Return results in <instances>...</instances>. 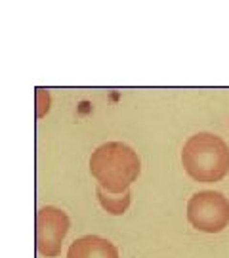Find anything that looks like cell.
<instances>
[{
  "label": "cell",
  "instance_id": "cell-5",
  "mask_svg": "<svg viewBox=\"0 0 229 258\" xmlns=\"http://www.w3.org/2000/svg\"><path fill=\"white\" fill-rule=\"evenodd\" d=\"M67 258H119V250L109 239L100 235H84L71 243Z\"/></svg>",
  "mask_w": 229,
  "mask_h": 258
},
{
  "label": "cell",
  "instance_id": "cell-2",
  "mask_svg": "<svg viewBox=\"0 0 229 258\" xmlns=\"http://www.w3.org/2000/svg\"><path fill=\"white\" fill-rule=\"evenodd\" d=\"M182 163L195 182H220L229 172V148L220 136L199 132L183 144Z\"/></svg>",
  "mask_w": 229,
  "mask_h": 258
},
{
  "label": "cell",
  "instance_id": "cell-1",
  "mask_svg": "<svg viewBox=\"0 0 229 258\" xmlns=\"http://www.w3.org/2000/svg\"><path fill=\"white\" fill-rule=\"evenodd\" d=\"M141 170L139 157L122 142H109L96 149L90 157V172L107 194H124L136 182Z\"/></svg>",
  "mask_w": 229,
  "mask_h": 258
},
{
  "label": "cell",
  "instance_id": "cell-6",
  "mask_svg": "<svg viewBox=\"0 0 229 258\" xmlns=\"http://www.w3.org/2000/svg\"><path fill=\"white\" fill-rule=\"evenodd\" d=\"M96 195H98V199H100L101 207L109 212V214H115V216L124 214L126 209L130 207V199H132L130 189H126L124 194L115 195V194H107V191H103L100 185H98V189H96Z\"/></svg>",
  "mask_w": 229,
  "mask_h": 258
},
{
  "label": "cell",
  "instance_id": "cell-4",
  "mask_svg": "<svg viewBox=\"0 0 229 258\" xmlns=\"http://www.w3.org/2000/svg\"><path fill=\"white\" fill-rule=\"evenodd\" d=\"M71 228V220L57 207H42L37 212V250L46 258L61 254V245Z\"/></svg>",
  "mask_w": 229,
  "mask_h": 258
},
{
  "label": "cell",
  "instance_id": "cell-7",
  "mask_svg": "<svg viewBox=\"0 0 229 258\" xmlns=\"http://www.w3.org/2000/svg\"><path fill=\"white\" fill-rule=\"evenodd\" d=\"M37 107H38L37 117H44L46 113H48V109H50V96L42 88H38L37 92Z\"/></svg>",
  "mask_w": 229,
  "mask_h": 258
},
{
  "label": "cell",
  "instance_id": "cell-3",
  "mask_svg": "<svg viewBox=\"0 0 229 258\" xmlns=\"http://www.w3.org/2000/svg\"><path fill=\"white\" fill-rule=\"evenodd\" d=\"M187 220L195 230L218 233L229 224V201L220 191H199L187 203Z\"/></svg>",
  "mask_w": 229,
  "mask_h": 258
}]
</instances>
